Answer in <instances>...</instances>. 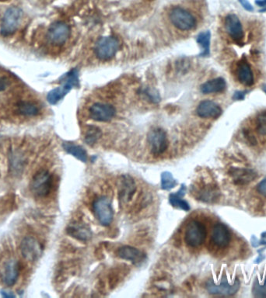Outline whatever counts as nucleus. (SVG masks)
I'll use <instances>...</instances> for the list:
<instances>
[{
	"label": "nucleus",
	"mask_w": 266,
	"mask_h": 298,
	"mask_svg": "<svg viewBox=\"0 0 266 298\" xmlns=\"http://www.w3.org/2000/svg\"><path fill=\"white\" fill-rule=\"evenodd\" d=\"M152 153L155 155L163 154L168 147V140L166 132L161 128H154L147 136Z\"/></svg>",
	"instance_id": "obj_9"
},
{
	"label": "nucleus",
	"mask_w": 266,
	"mask_h": 298,
	"mask_svg": "<svg viewBox=\"0 0 266 298\" xmlns=\"http://www.w3.org/2000/svg\"><path fill=\"white\" fill-rule=\"evenodd\" d=\"M237 76L239 82L245 86H251L254 84L253 72L246 60H242L238 64Z\"/></svg>",
	"instance_id": "obj_19"
},
{
	"label": "nucleus",
	"mask_w": 266,
	"mask_h": 298,
	"mask_svg": "<svg viewBox=\"0 0 266 298\" xmlns=\"http://www.w3.org/2000/svg\"><path fill=\"white\" fill-rule=\"evenodd\" d=\"M212 241L219 248H225L231 242V233L228 227L222 223L214 225L212 232Z\"/></svg>",
	"instance_id": "obj_15"
},
{
	"label": "nucleus",
	"mask_w": 266,
	"mask_h": 298,
	"mask_svg": "<svg viewBox=\"0 0 266 298\" xmlns=\"http://www.w3.org/2000/svg\"><path fill=\"white\" fill-rule=\"evenodd\" d=\"M67 232L71 236L80 241L88 240L91 237L90 228L79 223L69 225V228H67Z\"/></svg>",
	"instance_id": "obj_21"
},
{
	"label": "nucleus",
	"mask_w": 266,
	"mask_h": 298,
	"mask_svg": "<svg viewBox=\"0 0 266 298\" xmlns=\"http://www.w3.org/2000/svg\"><path fill=\"white\" fill-rule=\"evenodd\" d=\"M6 88V83H5V80L2 78H0V92L3 91Z\"/></svg>",
	"instance_id": "obj_36"
},
{
	"label": "nucleus",
	"mask_w": 266,
	"mask_h": 298,
	"mask_svg": "<svg viewBox=\"0 0 266 298\" xmlns=\"http://www.w3.org/2000/svg\"><path fill=\"white\" fill-rule=\"evenodd\" d=\"M22 14L23 12L18 7H11L5 11L0 29L2 36L7 37L16 32L21 21Z\"/></svg>",
	"instance_id": "obj_4"
},
{
	"label": "nucleus",
	"mask_w": 266,
	"mask_h": 298,
	"mask_svg": "<svg viewBox=\"0 0 266 298\" xmlns=\"http://www.w3.org/2000/svg\"><path fill=\"white\" fill-rule=\"evenodd\" d=\"M70 35L69 25L64 22H56L51 25L48 31V38L51 44L62 45Z\"/></svg>",
	"instance_id": "obj_10"
},
{
	"label": "nucleus",
	"mask_w": 266,
	"mask_h": 298,
	"mask_svg": "<svg viewBox=\"0 0 266 298\" xmlns=\"http://www.w3.org/2000/svg\"><path fill=\"white\" fill-rule=\"evenodd\" d=\"M266 246V232L262 234V239L259 241V246Z\"/></svg>",
	"instance_id": "obj_35"
},
{
	"label": "nucleus",
	"mask_w": 266,
	"mask_h": 298,
	"mask_svg": "<svg viewBox=\"0 0 266 298\" xmlns=\"http://www.w3.org/2000/svg\"><path fill=\"white\" fill-rule=\"evenodd\" d=\"M102 133L98 128L95 126H90L88 130L86 131L85 135V142L86 144L92 145L95 144L98 139L101 137Z\"/></svg>",
	"instance_id": "obj_26"
},
{
	"label": "nucleus",
	"mask_w": 266,
	"mask_h": 298,
	"mask_svg": "<svg viewBox=\"0 0 266 298\" xmlns=\"http://www.w3.org/2000/svg\"><path fill=\"white\" fill-rule=\"evenodd\" d=\"M232 175L237 182H240L241 183L250 182L256 177V173L253 171L245 168H236L233 171Z\"/></svg>",
	"instance_id": "obj_25"
},
{
	"label": "nucleus",
	"mask_w": 266,
	"mask_h": 298,
	"mask_svg": "<svg viewBox=\"0 0 266 298\" xmlns=\"http://www.w3.org/2000/svg\"><path fill=\"white\" fill-rule=\"evenodd\" d=\"M196 113L200 118L216 119L222 114V109L214 101L204 100L198 106Z\"/></svg>",
	"instance_id": "obj_17"
},
{
	"label": "nucleus",
	"mask_w": 266,
	"mask_h": 298,
	"mask_svg": "<svg viewBox=\"0 0 266 298\" xmlns=\"http://www.w3.org/2000/svg\"><path fill=\"white\" fill-rule=\"evenodd\" d=\"M19 275V263L13 259L7 260L1 270V279L8 287L14 285Z\"/></svg>",
	"instance_id": "obj_13"
},
{
	"label": "nucleus",
	"mask_w": 266,
	"mask_h": 298,
	"mask_svg": "<svg viewBox=\"0 0 266 298\" xmlns=\"http://www.w3.org/2000/svg\"><path fill=\"white\" fill-rule=\"evenodd\" d=\"M257 189L259 193L266 197V176L261 182H259Z\"/></svg>",
	"instance_id": "obj_31"
},
{
	"label": "nucleus",
	"mask_w": 266,
	"mask_h": 298,
	"mask_svg": "<svg viewBox=\"0 0 266 298\" xmlns=\"http://www.w3.org/2000/svg\"><path fill=\"white\" fill-rule=\"evenodd\" d=\"M207 235L206 226L201 221L192 220L185 229V241L190 247H199L204 243Z\"/></svg>",
	"instance_id": "obj_2"
},
{
	"label": "nucleus",
	"mask_w": 266,
	"mask_h": 298,
	"mask_svg": "<svg viewBox=\"0 0 266 298\" xmlns=\"http://www.w3.org/2000/svg\"><path fill=\"white\" fill-rule=\"evenodd\" d=\"M170 18L171 23L181 30H190L196 26L195 16L182 7L174 8L171 11Z\"/></svg>",
	"instance_id": "obj_6"
},
{
	"label": "nucleus",
	"mask_w": 266,
	"mask_h": 298,
	"mask_svg": "<svg viewBox=\"0 0 266 298\" xmlns=\"http://www.w3.org/2000/svg\"><path fill=\"white\" fill-rule=\"evenodd\" d=\"M240 281L236 280L233 284H230L226 277H223L221 284H216L213 280H210L206 284V288L209 293L221 296H232L240 289Z\"/></svg>",
	"instance_id": "obj_8"
},
{
	"label": "nucleus",
	"mask_w": 266,
	"mask_h": 298,
	"mask_svg": "<svg viewBox=\"0 0 266 298\" xmlns=\"http://www.w3.org/2000/svg\"><path fill=\"white\" fill-rule=\"evenodd\" d=\"M62 85L51 90L47 96L48 103L55 105L65 97L72 88L79 86V74L76 69H72L62 77Z\"/></svg>",
	"instance_id": "obj_1"
},
{
	"label": "nucleus",
	"mask_w": 266,
	"mask_h": 298,
	"mask_svg": "<svg viewBox=\"0 0 266 298\" xmlns=\"http://www.w3.org/2000/svg\"><path fill=\"white\" fill-rule=\"evenodd\" d=\"M94 211L96 218L103 226L111 225L114 218V210L109 199L104 196L97 199L94 202Z\"/></svg>",
	"instance_id": "obj_7"
},
{
	"label": "nucleus",
	"mask_w": 266,
	"mask_h": 298,
	"mask_svg": "<svg viewBox=\"0 0 266 298\" xmlns=\"http://www.w3.org/2000/svg\"><path fill=\"white\" fill-rule=\"evenodd\" d=\"M185 193H186V186L185 184H182L180 189L177 193H171L169 195V203L171 205L183 211H189L190 210V206L187 201L183 200Z\"/></svg>",
	"instance_id": "obj_20"
},
{
	"label": "nucleus",
	"mask_w": 266,
	"mask_h": 298,
	"mask_svg": "<svg viewBox=\"0 0 266 298\" xmlns=\"http://www.w3.org/2000/svg\"><path fill=\"white\" fill-rule=\"evenodd\" d=\"M226 88V82L223 78H217L206 82L201 86V92L204 94L221 93Z\"/></svg>",
	"instance_id": "obj_22"
},
{
	"label": "nucleus",
	"mask_w": 266,
	"mask_h": 298,
	"mask_svg": "<svg viewBox=\"0 0 266 298\" xmlns=\"http://www.w3.org/2000/svg\"><path fill=\"white\" fill-rule=\"evenodd\" d=\"M258 132L263 135H266V114H263L258 118Z\"/></svg>",
	"instance_id": "obj_30"
},
{
	"label": "nucleus",
	"mask_w": 266,
	"mask_h": 298,
	"mask_svg": "<svg viewBox=\"0 0 266 298\" xmlns=\"http://www.w3.org/2000/svg\"><path fill=\"white\" fill-rule=\"evenodd\" d=\"M253 295L256 298H266V278L263 285L259 284L258 281L254 283Z\"/></svg>",
	"instance_id": "obj_29"
},
{
	"label": "nucleus",
	"mask_w": 266,
	"mask_h": 298,
	"mask_svg": "<svg viewBox=\"0 0 266 298\" xmlns=\"http://www.w3.org/2000/svg\"><path fill=\"white\" fill-rule=\"evenodd\" d=\"M245 92L236 91L234 95H233V100H243L245 97Z\"/></svg>",
	"instance_id": "obj_33"
},
{
	"label": "nucleus",
	"mask_w": 266,
	"mask_h": 298,
	"mask_svg": "<svg viewBox=\"0 0 266 298\" xmlns=\"http://www.w3.org/2000/svg\"><path fill=\"white\" fill-rule=\"evenodd\" d=\"M238 1H239L241 5L243 6L245 10L250 11V12L251 11L254 10V8H253V6H252V4L250 3L249 0H238Z\"/></svg>",
	"instance_id": "obj_32"
},
{
	"label": "nucleus",
	"mask_w": 266,
	"mask_h": 298,
	"mask_svg": "<svg viewBox=\"0 0 266 298\" xmlns=\"http://www.w3.org/2000/svg\"><path fill=\"white\" fill-rule=\"evenodd\" d=\"M115 107L110 104H93L90 108V116L91 119L100 122H108L115 117Z\"/></svg>",
	"instance_id": "obj_12"
},
{
	"label": "nucleus",
	"mask_w": 266,
	"mask_h": 298,
	"mask_svg": "<svg viewBox=\"0 0 266 298\" xmlns=\"http://www.w3.org/2000/svg\"><path fill=\"white\" fill-rule=\"evenodd\" d=\"M225 28L228 34L235 41H241L244 37L243 28L240 19L236 14H229L225 18Z\"/></svg>",
	"instance_id": "obj_14"
},
{
	"label": "nucleus",
	"mask_w": 266,
	"mask_h": 298,
	"mask_svg": "<svg viewBox=\"0 0 266 298\" xmlns=\"http://www.w3.org/2000/svg\"><path fill=\"white\" fill-rule=\"evenodd\" d=\"M52 186V178L51 174L46 170L37 172L30 182V189L32 193L38 197L48 196Z\"/></svg>",
	"instance_id": "obj_5"
},
{
	"label": "nucleus",
	"mask_w": 266,
	"mask_h": 298,
	"mask_svg": "<svg viewBox=\"0 0 266 298\" xmlns=\"http://www.w3.org/2000/svg\"><path fill=\"white\" fill-rule=\"evenodd\" d=\"M118 256L122 260L132 262L134 264H139L144 261L146 255L136 248L130 246H125L119 248Z\"/></svg>",
	"instance_id": "obj_18"
},
{
	"label": "nucleus",
	"mask_w": 266,
	"mask_h": 298,
	"mask_svg": "<svg viewBox=\"0 0 266 298\" xmlns=\"http://www.w3.org/2000/svg\"><path fill=\"white\" fill-rule=\"evenodd\" d=\"M120 48V43L116 37L112 36L98 39L95 45V53L97 58L103 61L111 59Z\"/></svg>",
	"instance_id": "obj_3"
},
{
	"label": "nucleus",
	"mask_w": 266,
	"mask_h": 298,
	"mask_svg": "<svg viewBox=\"0 0 266 298\" xmlns=\"http://www.w3.org/2000/svg\"><path fill=\"white\" fill-rule=\"evenodd\" d=\"M62 146H63V149H65L66 152L77 158L79 161L86 162V161L88 159L86 150L81 146H76V145L70 143V142H64Z\"/></svg>",
	"instance_id": "obj_23"
},
{
	"label": "nucleus",
	"mask_w": 266,
	"mask_h": 298,
	"mask_svg": "<svg viewBox=\"0 0 266 298\" xmlns=\"http://www.w3.org/2000/svg\"><path fill=\"white\" fill-rule=\"evenodd\" d=\"M22 256L27 261H36L41 256L42 249L41 244L33 237H26L20 246Z\"/></svg>",
	"instance_id": "obj_11"
},
{
	"label": "nucleus",
	"mask_w": 266,
	"mask_h": 298,
	"mask_svg": "<svg viewBox=\"0 0 266 298\" xmlns=\"http://www.w3.org/2000/svg\"><path fill=\"white\" fill-rule=\"evenodd\" d=\"M136 190L134 179L129 175H123L119 180L118 193L122 201L129 202Z\"/></svg>",
	"instance_id": "obj_16"
},
{
	"label": "nucleus",
	"mask_w": 266,
	"mask_h": 298,
	"mask_svg": "<svg viewBox=\"0 0 266 298\" xmlns=\"http://www.w3.org/2000/svg\"><path fill=\"white\" fill-rule=\"evenodd\" d=\"M178 184L176 179L169 172H164L161 174V189L164 190H170Z\"/></svg>",
	"instance_id": "obj_27"
},
{
	"label": "nucleus",
	"mask_w": 266,
	"mask_h": 298,
	"mask_svg": "<svg viewBox=\"0 0 266 298\" xmlns=\"http://www.w3.org/2000/svg\"><path fill=\"white\" fill-rule=\"evenodd\" d=\"M210 40H211V33L209 30L202 32L197 37V42L203 48L201 56H209L210 54Z\"/></svg>",
	"instance_id": "obj_24"
},
{
	"label": "nucleus",
	"mask_w": 266,
	"mask_h": 298,
	"mask_svg": "<svg viewBox=\"0 0 266 298\" xmlns=\"http://www.w3.org/2000/svg\"><path fill=\"white\" fill-rule=\"evenodd\" d=\"M18 111L25 116H34L38 113L37 107L29 102L20 103L18 106Z\"/></svg>",
	"instance_id": "obj_28"
},
{
	"label": "nucleus",
	"mask_w": 266,
	"mask_h": 298,
	"mask_svg": "<svg viewBox=\"0 0 266 298\" xmlns=\"http://www.w3.org/2000/svg\"><path fill=\"white\" fill-rule=\"evenodd\" d=\"M256 4L263 8L259 12H266V0H256Z\"/></svg>",
	"instance_id": "obj_34"
}]
</instances>
